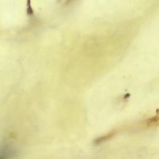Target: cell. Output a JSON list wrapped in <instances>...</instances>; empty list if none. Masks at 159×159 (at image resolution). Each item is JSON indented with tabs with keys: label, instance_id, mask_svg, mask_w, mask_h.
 <instances>
[{
	"label": "cell",
	"instance_id": "1",
	"mask_svg": "<svg viewBox=\"0 0 159 159\" xmlns=\"http://www.w3.org/2000/svg\"><path fill=\"white\" fill-rule=\"evenodd\" d=\"M146 124L149 126H154L155 125H159V115L157 114L155 116L148 119L146 120Z\"/></svg>",
	"mask_w": 159,
	"mask_h": 159
}]
</instances>
